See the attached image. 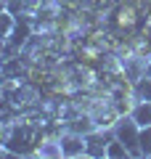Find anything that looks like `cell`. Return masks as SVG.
<instances>
[{
    "label": "cell",
    "instance_id": "cell-1",
    "mask_svg": "<svg viewBox=\"0 0 151 159\" xmlns=\"http://www.w3.org/2000/svg\"><path fill=\"white\" fill-rule=\"evenodd\" d=\"M114 133H117L119 141H125V146L130 148L133 154H138V143H140V133L138 127H135V119H119V125L114 127Z\"/></svg>",
    "mask_w": 151,
    "mask_h": 159
},
{
    "label": "cell",
    "instance_id": "cell-2",
    "mask_svg": "<svg viewBox=\"0 0 151 159\" xmlns=\"http://www.w3.org/2000/svg\"><path fill=\"white\" fill-rule=\"evenodd\" d=\"M133 119L138 122V125H146V127H149V125H151V101H143V103H140V106L135 109Z\"/></svg>",
    "mask_w": 151,
    "mask_h": 159
},
{
    "label": "cell",
    "instance_id": "cell-3",
    "mask_svg": "<svg viewBox=\"0 0 151 159\" xmlns=\"http://www.w3.org/2000/svg\"><path fill=\"white\" fill-rule=\"evenodd\" d=\"M140 151L151 154V125L146 127V133H140Z\"/></svg>",
    "mask_w": 151,
    "mask_h": 159
}]
</instances>
